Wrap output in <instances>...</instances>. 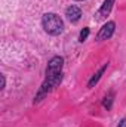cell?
Segmentation results:
<instances>
[{"mask_svg":"<svg viewBox=\"0 0 126 127\" xmlns=\"http://www.w3.org/2000/svg\"><path fill=\"white\" fill-rule=\"evenodd\" d=\"M63 65H64V59L61 56H54L49 61L48 68H46V78H45L39 93L34 97V102L42 100L54 87H57L61 83V80H63Z\"/></svg>","mask_w":126,"mask_h":127,"instance_id":"6da1fadb","label":"cell"},{"mask_svg":"<svg viewBox=\"0 0 126 127\" xmlns=\"http://www.w3.org/2000/svg\"><path fill=\"white\" fill-rule=\"evenodd\" d=\"M42 25H43V30L51 35H58L64 30L63 19L57 13H45L42 16Z\"/></svg>","mask_w":126,"mask_h":127,"instance_id":"7a4b0ae2","label":"cell"},{"mask_svg":"<svg viewBox=\"0 0 126 127\" xmlns=\"http://www.w3.org/2000/svg\"><path fill=\"white\" fill-rule=\"evenodd\" d=\"M114 30H116V24L113 21H108L107 24L102 25V28L99 30L98 35H96V40L98 41H102V40H108L113 34H114Z\"/></svg>","mask_w":126,"mask_h":127,"instance_id":"3957f363","label":"cell"},{"mask_svg":"<svg viewBox=\"0 0 126 127\" xmlns=\"http://www.w3.org/2000/svg\"><path fill=\"white\" fill-rule=\"evenodd\" d=\"M113 4H114V0H104V3H102V6H101V9L96 12V15H95V18L99 21V19H104V18H107L108 15H110V12H111V9H113Z\"/></svg>","mask_w":126,"mask_h":127,"instance_id":"277c9868","label":"cell"},{"mask_svg":"<svg viewBox=\"0 0 126 127\" xmlns=\"http://www.w3.org/2000/svg\"><path fill=\"white\" fill-rule=\"evenodd\" d=\"M65 16H67L71 22H77V21L80 19V16H82V10H80V7H77V6H68V7L65 9Z\"/></svg>","mask_w":126,"mask_h":127,"instance_id":"5b68a950","label":"cell"},{"mask_svg":"<svg viewBox=\"0 0 126 127\" xmlns=\"http://www.w3.org/2000/svg\"><path fill=\"white\" fill-rule=\"evenodd\" d=\"M107 66H108V64H104V65H102V66H101V68H99V69H98L96 72H95L94 75H92V78L89 80V83H88V87H94L95 84H96V83L99 81V78H101V75H102V74L105 72Z\"/></svg>","mask_w":126,"mask_h":127,"instance_id":"8992f818","label":"cell"},{"mask_svg":"<svg viewBox=\"0 0 126 127\" xmlns=\"http://www.w3.org/2000/svg\"><path fill=\"white\" fill-rule=\"evenodd\" d=\"M113 97H114V93H113V92H110L108 95L104 97L102 105H104V108H105L107 111H110V109H111V105H113Z\"/></svg>","mask_w":126,"mask_h":127,"instance_id":"52a82bcc","label":"cell"},{"mask_svg":"<svg viewBox=\"0 0 126 127\" xmlns=\"http://www.w3.org/2000/svg\"><path fill=\"white\" fill-rule=\"evenodd\" d=\"M89 32H91V30H89L88 27H85V28H83V30L80 31V35H79V40H80V41L83 43V41H85V40L88 38V35H89Z\"/></svg>","mask_w":126,"mask_h":127,"instance_id":"ba28073f","label":"cell"},{"mask_svg":"<svg viewBox=\"0 0 126 127\" xmlns=\"http://www.w3.org/2000/svg\"><path fill=\"white\" fill-rule=\"evenodd\" d=\"M117 127H126V118H125V120H122V121L119 123V126H117Z\"/></svg>","mask_w":126,"mask_h":127,"instance_id":"9c48e42d","label":"cell"},{"mask_svg":"<svg viewBox=\"0 0 126 127\" xmlns=\"http://www.w3.org/2000/svg\"><path fill=\"white\" fill-rule=\"evenodd\" d=\"M4 84H6V80H4V75H1V89H4Z\"/></svg>","mask_w":126,"mask_h":127,"instance_id":"30bf717a","label":"cell"},{"mask_svg":"<svg viewBox=\"0 0 126 127\" xmlns=\"http://www.w3.org/2000/svg\"><path fill=\"white\" fill-rule=\"evenodd\" d=\"M77 1H82V0H77Z\"/></svg>","mask_w":126,"mask_h":127,"instance_id":"8fae6325","label":"cell"}]
</instances>
